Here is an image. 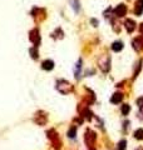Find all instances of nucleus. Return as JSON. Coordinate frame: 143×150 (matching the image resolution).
Here are the masks:
<instances>
[{
    "label": "nucleus",
    "instance_id": "obj_1",
    "mask_svg": "<svg viewBox=\"0 0 143 150\" xmlns=\"http://www.w3.org/2000/svg\"><path fill=\"white\" fill-rule=\"evenodd\" d=\"M56 89H58L62 94H68V93L72 91V89H73V88H72V85L68 81L59 80L58 82H56Z\"/></svg>",
    "mask_w": 143,
    "mask_h": 150
},
{
    "label": "nucleus",
    "instance_id": "obj_2",
    "mask_svg": "<svg viewBox=\"0 0 143 150\" xmlns=\"http://www.w3.org/2000/svg\"><path fill=\"white\" fill-rule=\"evenodd\" d=\"M127 13V7L126 5H123V4H119V5H117V7L114 9V14L116 16H124Z\"/></svg>",
    "mask_w": 143,
    "mask_h": 150
},
{
    "label": "nucleus",
    "instance_id": "obj_3",
    "mask_svg": "<svg viewBox=\"0 0 143 150\" xmlns=\"http://www.w3.org/2000/svg\"><path fill=\"white\" fill-rule=\"evenodd\" d=\"M94 140H96V134H94L93 131H90V130H87V133H85V142L89 146H92Z\"/></svg>",
    "mask_w": 143,
    "mask_h": 150
},
{
    "label": "nucleus",
    "instance_id": "obj_4",
    "mask_svg": "<svg viewBox=\"0 0 143 150\" xmlns=\"http://www.w3.org/2000/svg\"><path fill=\"white\" fill-rule=\"evenodd\" d=\"M30 40H32L34 44H39L40 36H39V33H38V30H34V31L30 33Z\"/></svg>",
    "mask_w": 143,
    "mask_h": 150
},
{
    "label": "nucleus",
    "instance_id": "obj_5",
    "mask_svg": "<svg viewBox=\"0 0 143 150\" xmlns=\"http://www.w3.org/2000/svg\"><path fill=\"white\" fill-rule=\"evenodd\" d=\"M123 100V94L122 93H116V94H113V96H112V99L111 101L113 104H118L120 103V101Z\"/></svg>",
    "mask_w": 143,
    "mask_h": 150
},
{
    "label": "nucleus",
    "instance_id": "obj_6",
    "mask_svg": "<svg viewBox=\"0 0 143 150\" xmlns=\"http://www.w3.org/2000/svg\"><path fill=\"white\" fill-rule=\"evenodd\" d=\"M126 29H127L128 33H132L135 29V24H134V21L132 20V19H127V21H126Z\"/></svg>",
    "mask_w": 143,
    "mask_h": 150
},
{
    "label": "nucleus",
    "instance_id": "obj_7",
    "mask_svg": "<svg viewBox=\"0 0 143 150\" xmlns=\"http://www.w3.org/2000/svg\"><path fill=\"white\" fill-rule=\"evenodd\" d=\"M41 68H43L44 70H52L53 68H54V63L52 61V60H45L41 64Z\"/></svg>",
    "mask_w": 143,
    "mask_h": 150
},
{
    "label": "nucleus",
    "instance_id": "obj_8",
    "mask_svg": "<svg viewBox=\"0 0 143 150\" xmlns=\"http://www.w3.org/2000/svg\"><path fill=\"white\" fill-rule=\"evenodd\" d=\"M133 48L137 49V50H141V49L143 48V40H142V38H137V39L133 40Z\"/></svg>",
    "mask_w": 143,
    "mask_h": 150
},
{
    "label": "nucleus",
    "instance_id": "obj_9",
    "mask_svg": "<svg viewBox=\"0 0 143 150\" xmlns=\"http://www.w3.org/2000/svg\"><path fill=\"white\" fill-rule=\"evenodd\" d=\"M80 71H82V59L78 60L75 64V78H80Z\"/></svg>",
    "mask_w": 143,
    "mask_h": 150
},
{
    "label": "nucleus",
    "instance_id": "obj_10",
    "mask_svg": "<svg viewBox=\"0 0 143 150\" xmlns=\"http://www.w3.org/2000/svg\"><path fill=\"white\" fill-rule=\"evenodd\" d=\"M112 49H113V51H120L123 49V43L122 41H114L112 45Z\"/></svg>",
    "mask_w": 143,
    "mask_h": 150
},
{
    "label": "nucleus",
    "instance_id": "obj_11",
    "mask_svg": "<svg viewBox=\"0 0 143 150\" xmlns=\"http://www.w3.org/2000/svg\"><path fill=\"white\" fill-rule=\"evenodd\" d=\"M134 138L138 139V140H142L143 139V129H138L134 131Z\"/></svg>",
    "mask_w": 143,
    "mask_h": 150
},
{
    "label": "nucleus",
    "instance_id": "obj_12",
    "mask_svg": "<svg viewBox=\"0 0 143 150\" xmlns=\"http://www.w3.org/2000/svg\"><path fill=\"white\" fill-rule=\"evenodd\" d=\"M127 146V141L126 140H120L118 142V145H117V150H124Z\"/></svg>",
    "mask_w": 143,
    "mask_h": 150
},
{
    "label": "nucleus",
    "instance_id": "obj_13",
    "mask_svg": "<svg viewBox=\"0 0 143 150\" xmlns=\"http://www.w3.org/2000/svg\"><path fill=\"white\" fill-rule=\"evenodd\" d=\"M129 110H131V106H129V105H123V106H122V114L123 115H127L128 114V112H129Z\"/></svg>",
    "mask_w": 143,
    "mask_h": 150
},
{
    "label": "nucleus",
    "instance_id": "obj_14",
    "mask_svg": "<svg viewBox=\"0 0 143 150\" xmlns=\"http://www.w3.org/2000/svg\"><path fill=\"white\" fill-rule=\"evenodd\" d=\"M72 3H73L74 11H75V13H79V1H78V0H72Z\"/></svg>",
    "mask_w": 143,
    "mask_h": 150
},
{
    "label": "nucleus",
    "instance_id": "obj_15",
    "mask_svg": "<svg viewBox=\"0 0 143 150\" xmlns=\"http://www.w3.org/2000/svg\"><path fill=\"white\" fill-rule=\"evenodd\" d=\"M75 131H77V129H75V127H72V129L68 131V135H69V138H74V136H75Z\"/></svg>",
    "mask_w": 143,
    "mask_h": 150
},
{
    "label": "nucleus",
    "instance_id": "obj_16",
    "mask_svg": "<svg viewBox=\"0 0 143 150\" xmlns=\"http://www.w3.org/2000/svg\"><path fill=\"white\" fill-rule=\"evenodd\" d=\"M30 52H32L33 59H36V58H38V51H35V49H32V50H30Z\"/></svg>",
    "mask_w": 143,
    "mask_h": 150
},
{
    "label": "nucleus",
    "instance_id": "obj_17",
    "mask_svg": "<svg viewBox=\"0 0 143 150\" xmlns=\"http://www.w3.org/2000/svg\"><path fill=\"white\" fill-rule=\"evenodd\" d=\"M137 104L139 108H143V97H139V99L137 100Z\"/></svg>",
    "mask_w": 143,
    "mask_h": 150
},
{
    "label": "nucleus",
    "instance_id": "obj_18",
    "mask_svg": "<svg viewBox=\"0 0 143 150\" xmlns=\"http://www.w3.org/2000/svg\"><path fill=\"white\" fill-rule=\"evenodd\" d=\"M139 31H141V33L143 34V22L141 24V26H139Z\"/></svg>",
    "mask_w": 143,
    "mask_h": 150
},
{
    "label": "nucleus",
    "instance_id": "obj_19",
    "mask_svg": "<svg viewBox=\"0 0 143 150\" xmlns=\"http://www.w3.org/2000/svg\"><path fill=\"white\" fill-rule=\"evenodd\" d=\"M138 5H141L143 7V0H138Z\"/></svg>",
    "mask_w": 143,
    "mask_h": 150
},
{
    "label": "nucleus",
    "instance_id": "obj_20",
    "mask_svg": "<svg viewBox=\"0 0 143 150\" xmlns=\"http://www.w3.org/2000/svg\"><path fill=\"white\" fill-rule=\"evenodd\" d=\"M90 150H94V149H90Z\"/></svg>",
    "mask_w": 143,
    "mask_h": 150
}]
</instances>
